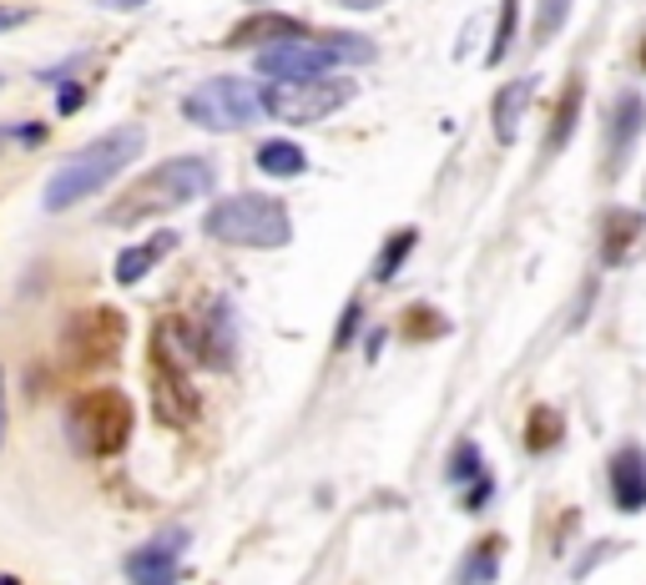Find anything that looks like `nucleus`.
Instances as JSON below:
<instances>
[{
    "mask_svg": "<svg viewBox=\"0 0 646 585\" xmlns=\"http://www.w3.org/2000/svg\"><path fill=\"white\" fill-rule=\"evenodd\" d=\"M354 81L343 77H314V81H273V92H263V112L289 127H314V121H329L333 112L354 102Z\"/></svg>",
    "mask_w": 646,
    "mask_h": 585,
    "instance_id": "7",
    "label": "nucleus"
},
{
    "mask_svg": "<svg viewBox=\"0 0 646 585\" xmlns=\"http://www.w3.org/2000/svg\"><path fill=\"white\" fill-rule=\"evenodd\" d=\"M152 414L167 424V430H183L198 419V389L187 384V368L183 359H172L167 353V339H152Z\"/></svg>",
    "mask_w": 646,
    "mask_h": 585,
    "instance_id": "8",
    "label": "nucleus"
},
{
    "mask_svg": "<svg viewBox=\"0 0 646 585\" xmlns=\"http://www.w3.org/2000/svg\"><path fill=\"white\" fill-rule=\"evenodd\" d=\"M642 71H646V40H642Z\"/></svg>",
    "mask_w": 646,
    "mask_h": 585,
    "instance_id": "37",
    "label": "nucleus"
},
{
    "mask_svg": "<svg viewBox=\"0 0 646 585\" xmlns=\"http://www.w3.org/2000/svg\"><path fill=\"white\" fill-rule=\"evenodd\" d=\"M146 137L137 127H117V131H102L96 142H86L77 156H67L61 162V172H56L51 183H46V192H40V202H46V212H71L77 202H86V197L102 192L117 172H127L142 156Z\"/></svg>",
    "mask_w": 646,
    "mask_h": 585,
    "instance_id": "2",
    "label": "nucleus"
},
{
    "mask_svg": "<svg viewBox=\"0 0 646 585\" xmlns=\"http://www.w3.org/2000/svg\"><path fill=\"white\" fill-rule=\"evenodd\" d=\"M339 5H343V11H379L384 0H339Z\"/></svg>",
    "mask_w": 646,
    "mask_h": 585,
    "instance_id": "34",
    "label": "nucleus"
},
{
    "mask_svg": "<svg viewBox=\"0 0 646 585\" xmlns=\"http://www.w3.org/2000/svg\"><path fill=\"white\" fill-rule=\"evenodd\" d=\"M571 5H576V0H541V11H536V40H541V46L566 31Z\"/></svg>",
    "mask_w": 646,
    "mask_h": 585,
    "instance_id": "27",
    "label": "nucleus"
},
{
    "mask_svg": "<svg viewBox=\"0 0 646 585\" xmlns=\"http://www.w3.org/2000/svg\"><path fill=\"white\" fill-rule=\"evenodd\" d=\"M192 546L187 530H162L146 546H137L127 555V581L132 585H177L183 581V555Z\"/></svg>",
    "mask_w": 646,
    "mask_h": 585,
    "instance_id": "10",
    "label": "nucleus"
},
{
    "mask_svg": "<svg viewBox=\"0 0 646 585\" xmlns=\"http://www.w3.org/2000/svg\"><path fill=\"white\" fill-rule=\"evenodd\" d=\"M11 137L15 142H26V147H40L46 142V127H40V121H26V127H11Z\"/></svg>",
    "mask_w": 646,
    "mask_h": 585,
    "instance_id": "32",
    "label": "nucleus"
},
{
    "mask_svg": "<svg viewBox=\"0 0 646 585\" xmlns=\"http://www.w3.org/2000/svg\"><path fill=\"white\" fill-rule=\"evenodd\" d=\"M449 484H475L480 475H485V465H480V444L475 440H460L455 444V459H449Z\"/></svg>",
    "mask_w": 646,
    "mask_h": 585,
    "instance_id": "25",
    "label": "nucleus"
},
{
    "mask_svg": "<svg viewBox=\"0 0 646 585\" xmlns=\"http://www.w3.org/2000/svg\"><path fill=\"white\" fill-rule=\"evenodd\" d=\"M646 233V212L636 208H607L601 212V227H596V253H601V268H621L632 258V247Z\"/></svg>",
    "mask_w": 646,
    "mask_h": 585,
    "instance_id": "12",
    "label": "nucleus"
},
{
    "mask_svg": "<svg viewBox=\"0 0 646 585\" xmlns=\"http://www.w3.org/2000/svg\"><path fill=\"white\" fill-rule=\"evenodd\" d=\"M515 21H520V0H501V21H495V36H490L485 66H501L515 51Z\"/></svg>",
    "mask_w": 646,
    "mask_h": 585,
    "instance_id": "24",
    "label": "nucleus"
},
{
    "mask_svg": "<svg viewBox=\"0 0 646 585\" xmlns=\"http://www.w3.org/2000/svg\"><path fill=\"white\" fill-rule=\"evenodd\" d=\"M490 500H495V480H490V475H480L475 484H465V494H460V505L470 510V515H480Z\"/></svg>",
    "mask_w": 646,
    "mask_h": 585,
    "instance_id": "28",
    "label": "nucleus"
},
{
    "mask_svg": "<svg viewBox=\"0 0 646 585\" xmlns=\"http://www.w3.org/2000/svg\"><path fill=\"white\" fill-rule=\"evenodd\" d=\"M308 26L304 21H289V15L273 11H252L248 21L227 31V51H263V46H283V40H304Z\"/></svg>",
    "mask_w": 646,
    "mask_h": 585,
    "instance_id": "13",
    "label": "nucleus"
},
{
    "mask_svg": "<svg viewBox=\"0 0 646 585\" xmlns=\"http://www.w3.org/2000/svg\"><path fill=\"white\" fill-rule=\"evenodd\" d=\"M102 5H117V11H127V5H146V0H102Z\"/></svg>",
    "mask_w": 646,
    "mask_h": 585,
    "instance_id": "35",
    "label": "nucleus"
},
{
    "mask_svg": "<svg viewBox=\"0 0 646 585\" xmlns=\"http://www.w3.org/2000/svg\"><path fill=\"white\" fill-rule=\"evenodd\" d=\"M530 96H536V77H520V81H505L501 86V96L490 106V121H495V137H501V142H515V137H520Z\"/></svg>",
    "mask_w": 646,
    "mask_h": 585,
    "instance_id": "17",
    "label": "nucleus"
},
{
    "mask_svg": "<svg viewBox=\"0 0 646 585\" xmlns=\"http://www.w3.org/2000/svg\"><path fill=\"white\" fill-rule=\"evenodd\" d=\"M31 11L26 5H0V31H15V26H26Z\"/></svg>",
    "mask_w": 646,
    "mask_h": 585,
    "instance_id": "31",
    "label": "nucleus"
},
{
    "mask_svg": "<svg viewBox=\"0 0 646 585\" xmlns=\"http://www.w3.org/2000/svg\"><path fill=\"white\" fill-rule=\"evenodd\" d=\"M121 349H127V318L106 303L77 308L61 324V364L71 374H106V368H117Z\"/></svg>",
    "mask_w": 646,
    "mask_h": 585,
    "instance_id": "5",
    "label": "nucleus"
},
{
    "mask_svg": "<svg viewBox=\"0 0 646 585\" xmlns=\"http://www.w3.org/2000/svg\"><path fill=\"white\" fill-rule=\"evenodd\" d=\"M172 247H177V233H172V227H162V233H157V237H146V243L121 247V253H117V283H121V288H137L146 273H152V268H157L162 258H167Z\"/></svg>",
    "mask_w": 646,
    "mask_h": 585,
    "instance_id": "16",
    "label": "nucleus"
},
{
    "mask_svg": "<svg viewBox=\"0 0 646 585\" xmlns=\"http://www.w3.org/2000/svg\"><path fill=\"white\" fill-rule=\"evenodd\" d=\"M333 51L324 40H283V46H263L252 56V71L268 81H314V77H329L333 71Z\"/></svg>",
    "mask_w": 646,
    "mask_h": 585,
    "instance_id": "9",
    "label": "nucleus"
},
{
    "mask_svg": "<svg viewBox=\"0 0 646 585\" xmlns=\"http://www.w3.org/2000/svg\"><path fill=\"white\" fill-rule=\"evenodd\" d=\"M611 505L621 515H642L646 510V449L642 444H621L611 455Z\"/></svg>",
    "mask_w": 646,
    "mask_h": 585,
    "instance_id": "14",
    "label": "nucleus"
},
{
    "mask_svg": "<svg viewBox=\"0 0 646 585\" xmlns=\"http://www.w3.org/2000/svg\"><path fill=\"white\" fill-rule=\"evenodd\" d=\"M414 247H420V233H414V227H399V233L379 247V258H374V283H395Z\"/></svg>",
    "mask_w": 646,
    "mask_h": 585,
    "instance_id": "22",
    "label": "nucleus"
},
{
    "mask_svg": "<svg viewBox=\"0 0 646 585\" xmlns=\"http://www.w3.org/2000/svg\"><path fill=\"white\" fill-rule=\"evenodd\" d=\"M81 106H86V86H81V81H61V92H56V112H61V117H77Z\"/></svg>",
    "mask_w": 646,
    "mask_h": 585,
    "instance_id": "29",
    "label": "nucleus"
},
{
    "mask_svg": "<svg viewBox=\"0 0 646 585\" xmlns=\"http://www.w3.org/2000/svg\"><path fill=\"white\" fill-rule=\"evenodd\" d=\"M399 334H404V339H414V343L445 339V334H449V318H445L439 308H430V303H409V308L399 313Z\"/></svg>",
    "mask_w": 646,
    "mask_h": 585,
    "instance_id": "23",
    "label": "nucleus"
},
{
    "mask_svg": "<svg viewBox=\"0 0 646 585\" xmlns=\"http://www.w3.org/2000/svg\"><path fill=\"white\" fill-rule=\"evenodd\" d=\"M202 233L223 247H289L293 222L278 197L233 192L212 202V212L202 218Z\"/></svg>",
    "mask_w": 646,
    "mask_h": 585,
    "instance_id": "4",
    "label": "nucleus"
},
{
    "mask_svg": "<svg viewBox=\"0 0 646 585\" xmlns=\"http://www.w3.org/2000/svg\"><path fill=\"white\" fill-rule=\"evenodd\" d=\"M0 585H21V581H15V575H0Z\"/></svg>",
    "mask_w": 646,
    "mask_h": 585,
    "instance_id": "36",
    "label": "nucleus"
},
{
    "mask_svg": "<svg viewBox=\"0 0 646 585\" xmlns=\"http://www.w3.org/2000/svg\"><path fill=\"white\" fill-rule=\"evenodd\" d=\"M183 117L202 131H243L263 117V92L243 77H212L202 81L198 92L183 96Z\"/></svg>",
    "mask_w": 646,
    "mask_h": 585,
    "instance_id": "6",
    "label": "nucleus"
},
{
    "mask_svg": "<svg viewBox=\"0 0 646 585\" xmlns=\"http://www.w3.org/2000/svg\"><path fill=\"white\" fill-rule=\"evenodd\" d=\"M233 359H238V313H233L227 299H218L208 328H202V364L233 368Z\"/></svg>",
    "mask_w": 646,
    "mask_h": 585,
    "instance_id": "15",
    "label": "nucleus"
},
{
    "mask_svg": "<svg viewBox=\"0 0 646 585\" xmlns=\"http://www.w3.org/2000/svg\"><path fill=\"white\" fill-rule=\"evenodd\" d=\"M501 555H505V535H480L475 546L465 550L455 585H495L501 581Z\"/></svg>",
    "mask_w": 646,
    "mask_h": 585,
    "instance_id": "18",
    "label": "nucleus"
},
{
    "mask_svg": "<svg viewBox=\"0 0 646 585\" xmlns=\"http://www.w3.org/2000/svg\"><path fill=\"white\" fill-rule=\"evenodd\" d=\"M5 430H11V414H5V368H0V444H5Z\"/></svg>",
    "mask_w": 646,
    "mask_h": 585,
    "instance_id": "33",
    "label": "nucleus"
},
{
    "mask_svg": "<svg viewBox=\"0 0 646 585\" xmlns=\"http://www.w3.org/2000/svg\"><path fill=\"white\" fill-rule=\"evenodd\" d=\"M324 46L333 51V61H349V66H369L374 61V40L369 36H343V31H333V36H324Z\"/></svg>",
    "mask_w": 646,
    "mask_h": 585,
    "instance_id": "26",
    "label": "nucleus"
},
{
    "mask_svg": "<svg viewBox=\"0 0 646 585\" xmlns=\"http://www.w3.org/2000/svg\"><path fill=\"white\" fill-rule=\"evenodd\" d=\"M646 131V96L642 92H621L616 106H611V127H607V177H621V167L632 162L636 142Z\"/></svg>",
    "mask_w": 646,
    "mask_h": 585,
    "instance_id": "11",
    "label": "nucleus"
},
{
    "mask_svg": "<svg viewBox=\"0 0 646 585\" xmlns=\"http://www.w3.org/2000/svg\"><path fill=\"white\" fill-rule=\"evenodd\" d=\"M580 77L566 81V92H561V102H555V117H551V142H545V152H566L571 137H576V121H580Z\"/></svg>",
    "mask_w": 646,
    "mask_h": 585,
    "instance_id": "20",
    "label": "nucleus"
},
{
    "mask_svg": "<svg viewBox=\"0 0 646 585\" xmlns=\"http://www.w3.org/2000/svg\"><path fill=\"white\" fill-rule=\"evenodd\" d=\"M359 318H364V308H359V303H349V308H343V318H339V334H333V349H349V343L359 339Z\"/></svg>",
    "mask_w": 646,
    "mask_h": 585,
    "instance_id": "30",
    "label": "nucleus"
},
{
    "mask_svg": "<svg viewBox=\"0 0 646 585\" xmlns=\"http://www.w3.org/2000/svg\"><path fill=\"white\" fill-rule=\"evenodd\" d=\"M137 430V409L121 389H81L67 403V440L81 459H117Z\"/></svg>",
    "mask_w": 646,
    "mask_h": 585,
    "instance_id": "3",
    "label": "nucleus"
},
{
    "mask_svg": "<svg viewBox=\"0 0 646 585\" xmlns=\"http://www.w3.org/2000/svg\"><path fill=\"white\" fill-rule=\"evenodd\" d=\"M561 440H566V419L555 414L551 403H536L526 419V449L530 455H551V449H561Z\"/></svg>",
    "mask_w": 646,
    "mask_h": 585,
    "instance_id": "21",
    "label": "nucleus"
},
{
    "mask_svg": "<svg viewBox=\"0 0 646 585\" xmlns=\"http://www.w3.org/2000/svg\"><path fill=\"white\" fill-rule=\"evenodd\" d=\"M258 172L278 177V183H289V177H304V172H308V152H304L298 142H283V137H273V142L258 147Z\"/></svg>",
    "mask_w": 646,
    "mask_h": 585,
    "instance_id": "19",
    "label": "nucleus"
},
{
    "mask_svg": "<svg viewBox=\"0 0 646 585\" xmlns=\"http://www.w3.org/2000/svg\"><path fill=\"white\" fill-rule=\"evenodd\" d=\"M212 177H218V172H212L208 156H167L162 167L137 177V183L106 208V222H111V227H137V222H146V218H167V212L208 197Z\"/></svg>",
    "mask_w": 646,
    "mask_h": 585,
    "instance_id": "1",
    "label": "nucleus"
}]
</instances>
